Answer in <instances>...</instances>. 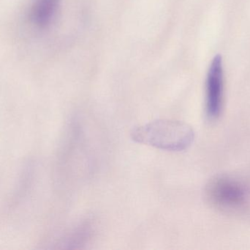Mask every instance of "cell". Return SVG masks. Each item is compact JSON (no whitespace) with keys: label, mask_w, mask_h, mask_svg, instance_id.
<instances>
[{"label":"cell","mask_w":250,"mask_h":250,"mask_svg":"<svg viewBox=\"0 0 250 250\" xmlns=\"http://www.w3.org/2000/svg\"><path fill=\"white\" fill-rule=\"evenodd\" d=\"M131 138L138 143L167 151L188 149L195 139V132L188 123L171 119H160L135 127Z\"/></svg>","instance_id":"1"},{"label":"cell","mask_w":250,"mask_h":250,"mask_svg":"<svg viewBox=\"0 0 250 250\" xmlns=\"http://www.w3.org/2000/svg\"><path fill=\"white\" fill-rule=\"evenodd\" d=\"M61 0H34L29 11L31 23L38 29H45L54 22Z\"/></svg>","instance_id":"4"},{"label":"cell","mask_w":250,"mask_h":250,"mask_svg":"<svg viewBox=\"0 0 250 250\" xmlns=\"http://www.w3.org/2000/svg\"><path fill=\"white\" fill-rule=\"evenodd\" d=\"M224 98V72L220 55L213 59L206 82V112L211 120L220 117Z\"/></svg>","instance_id":"3"},{"label":"cell","mask_w":250,"mask_h":250,"mask_svg":"<svg viewBox=\"0 0 250 250\" xmlns=\"http://www.w3.org/2000/svg\"><path fill=\"white\" fill-rule=\"evenodd\" d=\"M207 201L219 209H239L247 203L248 192L245 186L229 176H218L208 182L205 189Z\"/></svg>","instance_id":"2"}]
</instances>
